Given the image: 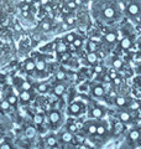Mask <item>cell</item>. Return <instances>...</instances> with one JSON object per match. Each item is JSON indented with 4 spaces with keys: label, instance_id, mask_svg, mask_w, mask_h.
<instances>
[{
    "label": "cell",
    "instance_id": "1",
    "mask_svg": "<svg viewBox=\"0 0 141 149\" xmlns=\"http://www.w3.org/2000/svg\"><path fill=\"white\" fill-rule=\"evenodd\" d=\"M124 147L128 149H138L141 147V124L133 125L124 133Z\"/></svg>",
    "mask_w": 141,
    "mask_h": 149
},
{
    "label": "cell",
    "instance_id": "2",
    "mask_svg": "<svg viewBox=\"0 0 141 149\" xmlns=\"http://www.w3.org/2000/svg\"><path fill=\"white\" fill-rule=\"evenodd\" d=\"M138 114H140V112H131L126 108H123V109H114L111 116L124 125H135L139 122Z\"/></svg>",
    "mask_w": 141,
    "mask_h": 149
},
{
    "label": "cell",
    "instance_id": "3",
    "mask_svg": "<svg viewBox=\"0 0 141 149\" xmlns=\"http://www.w3.org/2000/svg\"><path fill=\"white\" fill-rule=\"evenodd\" d=\"M120 39V31L118 27H106L104 34L102 35V44L103 46H108L109 50H114L116 47Z\"/></svg>",
    "mask_w": 141,
    "mask_h": 149
},
{
    "label": "cell",
    "instance_id": "4",
    "mask_svg": "<svg viewBox=\"0 0 141 149\" xmlns=\"http://www.w3.org/2000/svg\"><path fill=\"white\" fill-rule=\"evenodd\" d=\"M108 107L103 106L100 103H98L97 101H92L87 104V113L89 119H105V117L108 116Z\"/></svg>",
    "mask_w": 141,
    "mask_h": 149
},
{
    "label": "cell",
    "instance_id": "5",
    "mask_svg": "<svg viewBox=\"0 0 141 149\" xmlns=\"http://www.w3.org/2000/svg\"><path fill=\"white\" fill-rule=\"evenodd\" d=\"M111 137V132H110V124L106 119H99L97 120V136H95V141L99 142L102 146L105 144L109 138Z\"/></svg>",
    "mask_w": 141,
    "mask_h": 149
},
{
    "label": "cell",
    "instance_id": "6",
    "mask_svg": "<svg viewBox=\"0 0 141 149\" xmlns=\"http://www.w3.org/2000/svg\"><path fill=\"white\" fill-rule=\"evenodd\" d=\"M135 39H136V31H133L131 34H124L120 36L119 42H118L115 51H130L135 45Z\"/></svg>",
    "mask_w": 141,
    "mask_h": 149
},
{
    "label": "cell",
    "instance_id": "7",
    "mask_svg": "<svg viewBox=\"0 0 141 149\" xmlns=\"http://www.w3.org/2000/svg\"><path fill=\"white\" fill-rule=\"evenodd\" d=\"M86 112H87V103L83 101H72L67 108V113L69 117H81Z\"/></svg>",
    "mask_w": 141,
    "mask_h": 149
},
{
    "label": "cell",
    "instance_id": "8",
    "mask_svg": "<svg viewBox=\"0 0 141 149\" xmlns=\"http://www.w3.org/2000/svg\"><path fill=\"white\" fill-rule=\"evenodd\" d=\"M89 95L94 100H104L108 95V91L103 83L97 81L92 85H89Z\"/></svg>",
    "mask_w": 141,
    "mask_h": 149
},
{
    "label": "cell",
    "instance_id": "9",
    "mask_svg": "<svg viewBox=\"0 0 141 149\" xmlns=\"http://www.w3.org/2000/svg\"><path fill=\"white\" fill-rule=\"evenodd\" d=\"M83 130L86 133L88 138H91L92 141H95L97 136V119H88L86 123L83 124Z\"/></svg>",
    "mask_w": 141,
    "mask_h": 149
},
{
    "label": "cell",
    "instance_id": "10",
    "mask_svg": "<svg viewBox=\"0 0 141 149\" xmlns=\"http://www.w3.org/2000/svg\"><path fill=\"white\" fill-rule=\"evenodd\" d=\"M48 122L52 128H58L62 123V113L58 109H52L48 113Z\"/></svg>",
    "mask_w": 141,
    "mask_h": 149
},
{
    "label": "cell",
    "instance_id": "11",
    "mask_svg": "<svg viewBox=\"0 0 141 149\" xmlns=\"http://www.w3.org/2000/svg\"><path fill=\"white\" fill-rule=\"evenodd\" d=\"M102 49H103L102 41H97V40H93V39H89L87 41V45H86L87 52H99Z\"/></svg>",
    "mask_w": 141,
    "mask_h": 149
},
{
    "label": "cell",
    "instance_id": "12",
    "mask_svg": "<svg viewBox=\"0 0 141 149\" xmlns=\"http://www.w3.org/2000/svg\"><path fill=\"white\" fill-rule=\"evenodd\" d=\"M59 141L63 142V144H72L74 143V134L69 133L67 129H64L59 133Z\"/></svg>",
    "mask_w": 141,
    "mask_h": 149
},
{
    "label": "cell",
    "instance_id": "13",
    "mask_svg": "<svg viewBox=\"0 0 141 149\" xmlns=\"http://www.w3.org/2000/svg\"><path fill=\"white\" fill-rule=\"evenodd\" d=\"M86 61L88 65L91 66H94L99 62V56H98V52H87L86 55Z\"/></svg>",
    "mask_w": 141,
    "mask_h": 149
},
{
    "label": "cell",
    "instance_id": "14",
    "mask_svg": "<svg viewBox=\"0 0 141 149\" xmlns=\"http://www.w3.org/2000/svg\"><path fill=\"white\" fill-rule=\"evenodd\" d=\"M64 92H66V86L63 85L62 82H59L57 83V85H55L53 86V90H52V93L55 96H57V97H62L64 95Z\"/></svg>",
    "mask_w": 141,
    "mask_h": 149
},
{
    "label": "cell",
    "instance_id": "15",
    "mask_svg": "<svg viewBox=\"0 0 141 149\" xmlns=\"http://www.w3.org/2000/svg\"><path fill=\"white\" fill-rule=\"evenodd\" d=\"M56 52L58 55L61 54H64V52H68V44H66L64 41H57V46H56Z\"/></svg>",
    "mask_w": 141,
    "mask_h": 149
},
{
    "label": "cell",
    "instance_id": "16",
    "mask_svg": "<svg viewBox=\"0 0 141 149\" xmlns=\"http://www.w3.org/2000/svg\"><path fill=\"white\" fill-rule=\"evenodd\" d=\"M111 67H114L116 71H121V70L125 67V63L120 57H114L113 58V62H111Z\"/></svg>",
    "mask_w": 141,
    "mask_h": 149
},
{
    "label": "cell",
    "instance_id": "17",
    "mask_svg": "<svg viewBox=\"0 0 141 149\" xmlns=\"http://www.w3.org/2000/svg\"><path fill=\"white\" fill-rule=\"evenodd\" d=\"M58 144V138L56 137V134H50L48 137L46 138V146L47 147H50V148H52V147H55V146H57Z\"/></svg>",
    "mask_w": 141,
    "mask_h": 149
},
{
    "label": "cell",
    "instance_id": "18",
    "mask_svg": "<svg viewBox=\"0 0 141 149\" xmlns=\"http://www.w3.org/2000/svg\"><path fill=\"white\" fill-rule=\"evenodd\" d=\"M25 70L27 72H32L36 70V61H34L32 58H27L25 61Z\"/></svg>",
    "mask_w": 141,
    "mask_h": 149
},
{
    "label": "cell",
    "instance_id": "19",
    "mask_svg": "<svg viewBox=\"0 0 141 149\" xmlns=\"http://www.w3.org/2000/svg\"><path fill=\"white\" fill-rule=\"evenodd\" d=\"M77 37H78V35L76 34V32H68V34H66V35H64L63 41H64L66 44H69V45H70L74 40L77 39Z\"/></svg>",
    "mask_w": 141,
    "mask_h": 149
},
{
    "label": "cell",
    "instance_id": "20",
    "mask_svg": "<svg viewBox=\"0 0 141 149\" xmlns=\"http://www.w3.org/2000/svg\"><path fill=\"white\" fill-rule=\"evenodd\" d=\"M82 47H83V39L78 36L77 39L74 40L72 44H70V49L74 51V50H79V49H82Z\"/></svg>",
    "mask_w": 141,
    "mask_h": 149
},
{
    "label": "cell",
    "instance_id": "21",
    "mask_svg": "<svg viewBox=\"0 0 141 149\" xmlns=\"http://www.w3.org/2000/svg\"><path fill=\"white\" fill-rule=\"evenodd\" d=\"M19 98H20V101L24 102V103L29 102L31 100V93H30V91H21L20 95H19Z\"/></svg>",
    "mask_w": 141,
    "mask_h": 149
},
{
    "label": "cell",
    "instance_id": "22",
    "mask_svg": "<svg viewBox=\"0 0 141 149\" xmlns=\"http://www.w3.org/2000/svg\"><path fill=\"white\" fill-rule=\"evenodd\" d=\"M105 71H106V68L100 63H97V65H94L93 66V73L94 74H98V76H99V74L104 73Z\"/></svg>",
    "mask_w": 141,
    "mask_h": 149
},
{
    "label": "cell",
    "instance_id": "23",
    "mask_svg": "<svg viewBox=\"0 0 141 149\" xmlns=\"http://www.w3.org/2000/svg\"><path fill=\"white\" fill-rule=\"evenodd\" d=\"M66 129H67L69 133L76 134L78 132V125H77V123H74V122H69L68 124H66Z\"/></svg>",
    "mask_w": 141,
    "mask_h": 149
},
{
    "label": "cell",
    "instance_id": "24",
    "mask_svg": "<svg viewBox=\"0 0 141 149\" xmlns=\"http://www.w3.org/2000/svg\"><path fill=\"white\" fill-rule=\"evenodd\" d=\"M44 120H45V117H44L42 113H36L34 116V123L36 125H41L42 123H44Z\"/></svg>",
    "mask_w": 141,
    "mask_h": 149
},
{
    "label": "cell",
    "instance_id": "25",
    "mask_svg": "<svg viewBox=\"0 0 141 149\" xmlns=\"http://www.w3.org/2000/svg\"><path fill=\"white\" fill-rule=\"evenodd\" d=\"M46 70V62L44 60H39V61H36V71L37 72H44Z\"/></svg>",
    "mask_w": 141,
    "mask_h": 149
},
{
    "label": "cell",
    "instance_id": "26",
    "mask_svg": "<svg viewBox=\"0 0 141 149\" xmlns=\"http://www.w3.org/2000/svg\"><path fill=\"white\" fill-rule=\"evenodd\" d=\"M40 26H41V29L44 30V31H50L51 30V21L47 20V19H45V20L41 21Z\"/></svg>",
    "mask_w": 141,
    "mask_h": 149
},
{
    "label": "cell",
    "instance_id": "27",
    "mask_svg": "<svg viewBox=\"0 0 141 149\" xmlns=\"http://www.w3.org/2000/svg\"><path fill=\"white\" fill-rule=\"evenodd\" d=\"M6 101H8L11 106H15V104H17L19 98H17V96H16V95H9V96H8V98H6Z\"/></svg>",
    "mask_w": 141,
    "mask_h": 149
},
{
    "label": "cell",
    "instance_id": "28",
    "mask_svg": "<svg viewBox=\"0 0 141 149\" xmlns=\"http://www.w3.org/2000/svg\"><path fill=\"white\" fill-rule=\"evenodd\" d=\"M37 91L40 93H46L48 91V85H47V83H39V85H37Z\"/></svg>",
    "mask_w": 141,
    "mask_h": 149
},
{
    "label": "cell",
    "instance_id": "29",
    "mask_svg": "<svg viewBox=\"0 0 141 149\" xmlns=\"http://www.w3.org/2000/svg\"><path fill=\"white\" fill-rule=\"evenodd\" d=\"M66 24L67 25H74L76 24V17L72 14H69V15L66 16Z\"/></svg>",
    "mask_w": 141,
    "mask_h": 149
},
{
    "label": "cell",
    "instance_id": "30",
    "mask_svg": "<svg viewBox=\"0 0 141 149\" xmlns=\"http://www.w3.org/2000/svg\"><path fill=\"white\" fill-rule=\"evenodd\" d=\"M31 83L29 81H22L21 82V91H31Z\"/></svg>",
    "mask_w": 141,
    "mask_h": 149
},
{
    "label": "cell",
    "instance_id": "31",
    "mask_svg": "<svg viewBox=\"0 0 141 149\" xmlns=\"http://www.w3.org/2000/svg\"><path fill=\"white\" fill-rule=\"evenodd\" d=\"M35 133H36V130H35V128L32 127H27L26 128V132H25V134H26V137H29V138H32V137H35Z\"/></svg>",
    "mask_w": 141,
    "mask_h": 149
},
{
    "label": "cell",
    "instance_id": "32",
    "mask_svg": "<svg viewBox=\"0 0 141 149\" xmlns=\"http://www.w3.org/2000/svg\"><path fill=\"white\" fill-rule=\"evenodd\" d=\"M66 72H63V71H58L57 73H56V80H57L58 82H62V81H64L66 80Z\"/></svg>",
    "mask_w": 141,
    "mask_h": 149
},
{
    "label": "cell",
    "instance_id": "33",
    "mask_svg": "<svg viewBox=\"0 0 141 149\" xmlns=\"http://www.w3.org/2000/svg\"><path fill=\"white\" fill-rule=\"evenodd\" d=\"M69 58H70V54H69V52H64V54H61V55H59L61 62H67Z\"/></svg>",
    "mask_w": 141,
    "mask_h": 149
},
{
    "label": "cell",
    "instance_id": "34",
    "mask_svg": "<svg viewBox=\"0 0 141 149\" xmlns=\"http://www.w3.org/2000/svg\"><path fill=\"white\" fill-rule=\"evenodd\" d=\"M0 107H1V109H4V111H9L10 109V107H11V104L9 103L6 100H4L1 103H0Z\"/></svg>",
    "mask_w": 141,
    "mask_h": 149
},
{
    "label": "cell",
    "instance_id": "35",
    "mask_svg": "<svg viewBox=\"0 0 141 149\" xmlns=\"http://www.w3.org/2000/svg\"><path fill=\"white\" fill-rule=\"evenodd\" d=\"M67 8L69 9V10H74V9L77 8V4L74 3V0H72V1H68L67 3Z\"/></svg>",
    "mask_w": 141,
    "mask_h": 149
},
{
    "label": "cell",
    "instance_id": "36",
    "mask_svg": "<svg viewBox=\"0 0 141 149\" xmlns=\"http://www.w3.org/2000/svg\"><path fill=\"white\" fill-rule=\"evenodd\" d=\"M0 149H12V147L9 143H1L0 144Z\"/></svg>",
    "mask_w": 141,
    "mask_h": 149
},
{
    "label": "cell",
    "instance_id": "37",
    "mask_svg": "<svg viewBox=\"0 0 141 149\" xmlns=\"http://www.w3.org/2000/svg\"><path fill=\"white\" fill-rule=\"evenodd\" d=\"M21 10L22 11H29L30 10V5H29V4H22V5H21Z\"/></svg>",
    "mask_w": 141,
    "mask_h": 149
},
{
    "label": "cell",
    "instance_id": "38",
    "mask_svg": "<svg viewBox=\"0 0 141 149\" xmlns=\"http://www.w3.org/2000/svg\"><path fill=\"white\" fill-rule=\"evenodd\" d=\"M136 42H138V45H139V51H140V54H141V37L136 39Z\"/></svg>",
    "mask_w": 141,
    "mask_h": 149
},
{
    "label": "cell",
    "instance_id": "39",
    "mask_svg": "<svg viewBox=\"0 0 141 149\" xmlns=\"http://www.w3.org/2000/svg\"><path fill=\"white\" fill-rule=\"evenodd\" d=\"M41 3L44 4V5H47V3H48V0H41Z\"/></svg>",
    "mask_w": 141,
    "mask_h": 149
},
{
    "label": "cell",
    "instance_id": "40",
    "mask_svg": "<svg viewBox=\"0 0 141 149\" xmlns=\"http://www.w3.org/2000/svg\"><path fill=\"white\" fill-rule=\"evenodd\" d=\"M136 26H138V29H139V31H141V20H140V22H139V24H138V25H136Z\"/></svg>",
    "mask_w": 141,
    "mask_h": 149
},
{
    "label": "cell",
    "instance_id": "41",
    "mask_svg": "<svg viewBox=\"0 0 141 149\" xmlns=\"http://www.w3.org/2000/svg\"><path fill=\"white\" fill-rule=\"evenodd\" d=\"M50 149H61V148L58 147V144H57V146H55V147H52V148H50Z\"/></svg>",
    "mask_w": 141,
    "mask_h": 149
},
{
    "label": "cell",
    "instance_id": "42",
    "mask_svg": "<svg viewBox=\"0 0 141 149\" xmlns=\"http://www.w3.org/2000/svg\"><path fill=\"white\" fill-rule=\"evenodd\" d=\"M74 149H78V148H77V147H76V148H74Z\"/></svg>",
    "mask_w": 141,
    "mask_h": 149
}]
</instances>
